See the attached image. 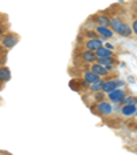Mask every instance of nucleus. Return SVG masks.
Listing matches in <instances>:
<instances>
[{"label": "nucleus", "instance_id": "obj_13", "mask_svg": "<svg viewBox=\"0 0 137 155\" xmlns=\"http://www.w3.org/2000/svg\"><path fill=\"white\" fill-rule=\"evenodd\" d=\"M11 80V71L7 68L6 64L0 66V84H4V82L10 81Z\"/></svg>", "mask_w": 137, "mask_h": 155}, {"label": "nucleus", "instance_id": "obj_20", "mask_svg": "<svg viewBox=\"0 0 137 155\" xmlns=\"http://www.w3.org/2000/svg\"><path fill=\"white\" fill-rule=\"evenodd\" d=\"M136 117H137V113H136Z\"/></svg>", "mask_w": 137, "mask_h": 155}, {"label": "nucleus", "instance_id": "obj_3", "mask_svg": "<svg viewBox=\"0 0 137 155\" xmlns=\"http://www.w3.org/2000/svg\"><path fill=\"white\" fill-rule=\"evenodd\" d=\"M90 110H92L93 114L104 118V117H108V115L113 114V104H111L110 102H106V100H103V102H96L93 106H90Z\"/></svg>", "mask_w": 137, "mask_h": 155}, {"label": "nucleus", "instance_id": "obj_2", "mask_svg": "<svg viewBox=\"0 0 137 155\" xmlns=\"http://www.w3.org/2000/svg\"><path fill=\"white\" fill-rule=\"evenodd\" d=\"M19 40H21V37L18 33L8 30V32H6L0 37V45L8 51V50H11V48H14L15 45L19 43Z\"/></svg>", "mask_w": 137, "mask_h": 155}, {"label": "nucleus", "instance_id": "obj_12", "mask_svg": "<svg viewBox=\"0 0 137 155\" xmlns=\"http://www.w3.org/2000/svg\"><path fill=\"white\" fill-rule=\"evenodd\" d=\"M136 113H137V106L134 104H126L121 107V114L123 117H133V115H136Z\"/></svg>", "mask_w": 137, "mask_h": 155}, {"label": "nucleus", "instance_id": "obj_21", "mask_svg": "<svg viewBox=\"0 0 137 155\" xmlns=\"http://www.w3.org/2000/svg\"><path fill=\"white\" fill-rule=\"evenodd\" d=\"M0 15H2V14H0Z\"/></svg>", "mask_w": 137, "mask_h": 155}, {"label": "nucleus", "instance_id": "obj_15", "mask_svg": "<svg viewBox=\"0 0 137 155\" xmlns=\"http://www.w3.org/2000/svg\"><path fill=\"white\" fill-rule=\"evenodd\" d=\"M96 58L97 59H107V58H111V56H114V52L110 50H107L106 47H102L99 48V50L96 51Z\"/></svg>", "mask_w": 137, "mask_h": 155}, {"label": "nucleus", "instance_id": "obj_5", "mask_svg": "<svg viewBox=\"0 0 137 155\" xmlns=\"http://www.w3.org/2000/svg\"><path fill=\"white\" fill-rule=\"evenodd\" d=\"M78 41L81 43V45L84 47V50L92 51V52H96L99 48L103 47L102 38H84V37H80Z\"/></svg>", "mask_w": 137, "mask_h": 155}, {"label": "nucleus", "instance_id": "obj_7", "mask_svg": "<svg viewBox=\"0 0 137 155\" xmlns=\"http://www.w3.org/2000/svg\"><path fill=\"white\" fill-rule=\"evenodd\" d=\"M106 95H107V100H110V103H119L123 97L128 96V91L125 88H117Z\"/></svg>", "mask_w": 137, "mask_h": 155}, {"label": "nucleus", "instance_id": "obj_18", "mask_svg": "<svg viewBox=\"0 0 137 155\" xmlns=\"http://www.w3.org/2000/svg\"><path fill=\"white\" fill-rule=\"evenodd\" d=\"M132 32L137 36V18H133V21H132Z\"/></svg>", "mask_w": 137, "mask_h": 155}, {"label": "nucleus", "instance_id": "obj_14", "mask_svg": "<svg viewBox=\"0 0 137 155\" xmlns=\"http://www.w3.org/2000/svg\"><path fill=\"white\" fill-rule=\"evenodd\" d=\"M10 30V22L6 15H0V37Z\"/></svg>", "mask_w": 137, "mask_h": 155}, {"label": "nucleus", "instance_id": "obj_4", "mask_svg": "<svg viewBox=\"0 0 137 155\" xmlns=\"http://www.w3.org/2000/svg\"><path fill=\"white\" fill-rule=\"evenodd\" d=\"M80 62H81L84 66H89V64H93L97 62L96 58V54L92 52V51H86V50H82L78 52V55L74 56V63L78 66Z\"/></svg>", "mask_w": 137, "mask_h": 155}, {"label": "nucleus", "instance_id": "obj_8", "mask_svg": "<svg viewBox=\"0 0 137 155\" xmlns=\"http://www.w3.org/2000/svg\"><path fill=\"white\" fill-rule=\"evenodd\" d=\"M89 70L93 71L95 74H97V76H99L102 80H107V77H110V78H111V71H108L104 66L99 64L97 62H96V63H93V64H89Z\"/></svg>", "mask_w": 137, "mask_h": 155}, {"label": "nucleus", "instance_id": "obj_11", "mask_svg": "<svg viewBox=\"0 0 137 155\" xmlns=\"http://www.w3.org/2000/svg\"><path fill=\"white\" fill-rule=\"evenodd\" d=\"M95 32L97 33L99 38H111L114 36V32L111 30V28H106V26H95Z\"/></svg>", "mask_w": 137, "mask_h": 155}, {"label": "nucleus", "instance_id": "obj_9", "mask_svg": "<svg viewBox=\"0 0 137 155\" xmlns=\"http://www.w3.org/2000/svg\"><path fill=\"white\" fill-rule=\"evenodd\" d=\"M90 19H93V24L99 25V26L110 28V17L107 14H95L92 15Z\"/></svg>", "mask_w": 137, "mask_h": 155}, {"label": "nucleus", "instance_id": "obj_17", "mask_svg": "<svg viewBox=\"0 0 137 155\" xmlns=\"http://www.w3.org/2000/svg\"><path fill=\"white\" fill-rule=\"evenodd\" d=\"M7 54H8V51L0 45V66L6 64V62H7Z\"/></svg>", "mask_w": 137, "mask_h": 155}, {"label": "nucleus", "instance_id": "obj_6", "mask_svg": "<svg viewBox=\"0 0 137 155\" xmlns=\"http://www.w3.org/2000/svg\"><path fill=\"white\" fill-rule=\"evenodd\" d=\"M125 85V82L122 80H117V78H107V80H103V84H102V92L104 94H108V92L117 89V88H121Z\"/></svg>", "mask_w": 137, "mask_h": 155}, {"label": "nucleus", "instance_id": "obj_16", "mask_svg": "<svg viewBox=\"0 0 137 155\" xmlns=\"http://www.w3.org/2000/svg\"><path fill=\"white\" fill-rule=\"evenodd\" d=\"M119 104L121 106H126V104H134V106H137V96H126V97H123L122 100L119 102Z\"/></svg>", "mask_w": 137, "mask_h": 155}, {"label": "nucleus", "instance_id": "obj_19", "mask_svg": "<svg viewBox=\"0 0 137 155\" xmlns=\"http://www.w3.org/2000/svg\"><path fill=\"white\" fill-rule=\"evenodd\" d=\"M136 125H137V121H136Z\"/></svg>", "mask_w": 137, "mask_h": 155}, {"label": "nucleus", "instance_id": "obj_1", "mask_svg": "<svg viewBox=\"0 0 137 155\" xmlns=\"http://www.w3.org/2000/svg\"><path fill=\"white\" fill-rule=\"evenodd\" d=\"M110 28L114 33L121 35L123 37H130L132 36V26L126 24L121 17H111L110 18Z\"/></svg>", "mask_w": 137, "mask_h": 155}, {"label": "nucleus", "instance_id": "obj_10", "mask_svg": "<svg viewBox=\"0 0 137 155\" xmlns=\"http://www.w3.org/2000/svg\"><path fill=\"white\" fill-rule=\"evenodd\" d=\"M81 80L82 81H85L88 85H90V84H95V82H97V81H100V77L97 76V74H95L93 71H90V70H84L82 71V76H81Z\"/></svg>", "mask_w": 137, "mask_h": 155}]
</instances>
